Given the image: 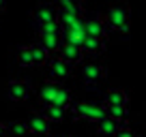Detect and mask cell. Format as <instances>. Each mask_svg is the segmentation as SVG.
<instances>
[{
	"mask_svg": "<svg viewBox=\"0 0 146 137\" xmlns=\"http://www.w3.org/2000/svg\"><path fill=\"white\" fill-rule=\"evenodd\" d=\"M108 77V68L103 67V64H97V62H86L82 67V79L86 86H95V84H99L101 79Z\"/></svg>",
	"mask_w": 146,
	"mask_h": 137,
	"instance_id": "7",
	"label": "cell"
},
{
	"mask_svg": "<svg viewBox=\"0 0 146 137\" xmlns=\"http://www.w3.org/2000/svg\"><path fill=\"white\" fill-rule=\"evenodd\" d=\"M39 43L45 47L50 54L60 49L62 45V32H47V34H39Z\"/></svg>",
	"mask_w": 146,
	"mask_h": 137,
	"instance_id": "14",
	"label": "cell"
},
{
	"mask_svg": "<svg viewBox=\"0 0 146 137\" xmlns=\"http://www.w3.org/2000/svg\"><path fill=\"white\" fill-rule=\"evenodd\" d=\"M80 2H86V0H80Z\"/></svg>",
	"mask_w": 146,
	"mask_h": 137,
	"instance_id": "28",
	"label": "cell"
},
{
	"mask_svg": "<svg viewBox=\"0 0 146 137\" xmlns=\"http://www.w3.org/2000/svg\"><path fill=\"white\" fill-rule=\"evenodd\" d=\"M82 49H84V54H88V56H101V54L105 51V39L86 37V41H84Z\"/></svg>",
	"mask_w": 146,
	"mask_h": 137,
	"instance_id": "15",
	"label": "cell"
},
{
	"mask_svg": "<svg viewBox=\"0 0 146 137\" xmlns=\"http://www.w3.org/2000/svg\"><path fill=\"white\" fill-rule=\"evenodd\" d=\"M123 126H127V122H120V120H114V118H110V116H105L103 120L97 122V133L101 137H114Z\"/></svg>",
	"mask_w": 146,
	"mask_h": 137,
	"instance_id": "9",
	"label": "cell"
},
{
	"mask_svg": "<svg viewBox=\"0 0 146 137\" xmlns=\"http://www.w3.org/2000/svg\"><path fill=\"white\" fill-rule=\"evenodd\" d=\"M7 135H9V126L5 122H0V137H7Z\"/></svg>",
	"mask_w": 146,
	"mask_h": 137,
	"instance_id": "25",
	"label": "cell"
},
{
	"mask_svg": "<svg viewBox=\"0 0 146 137\" xmlns=\"http://www.w3.org/2000/svg\"><path fill=\"white\" fill-rule=\"evenodd\" d=\"M30 92H32V86L26 79H11V82L7 84V96H9L11 101H17V103L28 101Z\"/></svg>",
	"mask_w": 146,
	"mask_h": 137,
	"instance_id": "6",
	"label": "cell"
},
{
	"mask_svg": "<svg viewBox=\"0 0 146 137\" xmlns=\"http://www.w3.org/2000/svg\"><path fill=\"white\" fill-rule=\"evenodd\" d=\"M7 126H9V133H11V135H15V137H24V135L30 133L26 120H17V122H11V124H7Z\"/></svg>",
	"mask_w": 146,
	"mask_h": 137,
	"instance_id": "21",
	"label": "cell"
},
{
	"mask_svg": "<svg viewBox=\"0 0 146 137\" xmlns=\"http://www.w3.org/2000/svg\"><path fill=\"white\" fill-rule=\"evenodd\" d=\"M17 64L19 67H35V60H32V45L17 47Z\"/></svg>",
	"mask_w": 146,
	"mask_h": 137,
	"instance_id": "19",
	"label": "cell"
},
{
	"mask_svg": "<svg viewBox=\"0 0 146 137\" xmlns=\"http://www.w3.org/2000/svg\"><path fill=\"white\" fill-rule=\"evenodd\" d=\"M32 45V60H35V67H47L50 62V51L41 45V43H30Z\"/></svg>",
	"mask_w": 146,
	"mask_h": 137,
	"instance_id": "16",
	"label": "cell"
},
{
	"mask_svg": "<svg viewBox=\"0 0 146 137\" xmlns=\"http://www.w3.org/2000/svg\"><path fill=\"white\" fill-rule=\"evenodd\" d=\"M32 22H35V28L43 26V24H50V22H58V7H56V2H39L32 9Z\"/></svg>",
	"mask_w": 146,
	"mask_h": 137,
	"instance_id": "4",
	"label": "cell"
},
{
	"mask_svg": "<svg viewBox=\"0 0 146 137\" xmlns=\"http://www.w3.org/2000/svg\"><path fill=\"white\" fill-rule=\"evenodd\" d=\"M43 116H45L50 122H62L64 116H67V109H64V107H58V105H45Z\"/></svg>",
	"mask_w": 146,
	"mask_h": 137,
	"instance_id": "18",
	"label": "cell"
},
{
	"mask_svg": "<svg viewBox=\"0 0 146 137\" xmlns=\"http://www.w3.org/2000/svg\"><path fill=\"white\" fill-rule=\"evenodd\" d=\"M7 9V0H0V11H5Z\"/></svg>",
	"mask_w": 146,
	"mask_h": 137,
	"instance_id": "26",
	"label": "cell"
},
{
	"mask_svg": "<svg viewBox=\"0 0 146 137\" xmlns=\"http://www.w3.org/2000/svg\"><path fill=\"white\" fill-rule=\"evenodd\" d=\"M86 28H84V24H80V26H73V28H62V41L64 43H71V45H78L82 47L84 41H86Z\"/></svg>",
	"mask_w": 146,
	"mask_h": 137,
	"instance_id": "10",
	"label": "cell"
},
{
	"mask_svg": "<svg viewBox=\"0 0 146 137\" xmlns=\"http://www.w3.org/2000/svg\"><path fill=\"white\" fill-rule=\"evenodd\" d=\"M45 68H47V79H52V82H62V79H67L71 75V64L64 62L60 56L50 58Z\"/></svg>",
	"mask_w": 146,
	"mask_h": 137,
	"instance_id": "5",
	"label": "cell"
},
{
	"mask_svg": "<svg viewBox=\"0 0 146 137\" xmlns=\"http://www.w3.org/2000/svg\"><path fill=\"white\" fill-rule=\"evenodd\" d=\"M52 105H58V107H64V109H71V105H73V94H71V90L60 88Z\"/></svg>",
	"mask_w": 146,
	"mask_h": 137,
	"instance_id": "20",
	"label": "cell"
},
{
	"mask_svg": "<svg viewBox=\"0 0 146 137\" xmlns=\"http://www.w3.org/2000/svg\"><path fill=\"white\" fill-rule=\"evenodd\" d=\"M58 56L64 60V62L75 64V62H82L84 60V49L78 47V45H71V43L62 41V45H60V49H58Z\"/></svg>",
	"mask_w": 146,
	"mask_h": 137,
	"instance_id": "11",
	"label": "cell"
},
{
	"mask_svg": "<svg viewBox=\"0 0 146 137\" xmlns=\"http://www.w3.org/2000/svg\"><path fill=\"white\" fill-rule=\"evenodd\" d=\"M114 137H140V135H137L135 131H131V128H129V126H123V128H120V131L116 133Z\"/></svg>",
	"mask_w": 146,
	"mask_h": 137,
	"instance_id": "24",
	"label": "cell"
},
{
	"mask_svg": "<svg viewBox=\"0 0 146 137\" xmlns=\"http://www.w3.org/2000/svg\"><path fill=\"white\" fill-rule=\"evenodd\" d=\"M105 24L112 32H129V26H131V7L125 2V0H118V2H112V5L105 9L103 13Z\"/></svg>",
	"mask_w": 146,
	"mask_h": 137,
	"instance_id": "1",
	"label": "cell"
},
{
	"mask_svg": "<svg viewBox=\"0 0 146 137\" xmlns=\"http://www.w3.org/2000/svg\"><path fill=\"white\" fill-rule=\"evenodd\" d=\"M26 124H28V128H30V133L36 135V137L50 135V120H47L43 114H32L30 118L26 120Z\"/></svg>",
	"mask_w": 146,
	"mask_h": 137,
	"instance_id": "8",
	"label": "cell"
},
{
	"mask_svg": "<svg viewBox=\"0 0 146 137\" xmlns=\"http://www.w3.org/2000/svg\"><path fill=\"white\" fill-rule=\"evenodd\" d=\"M84 28H86L88 37H97V39H108V24H105L103 13H90L84 15Z\"/></svg>",
	"mask_w": 146,
	"mask_h": 137,
	"instance_id": "3",
	"label": "cell"
},
{
	"mask_svg": "<svg viewBox=\"0 0 146 137\" xmlns=\"http://www.w3.org/2000/svg\"><path fill=\"white\" fill-rule=\"evenodd\" d=\"M58 90H60L58 82L45 79V82H43V86H41V90H39V99H41V103H43V105H52V103H54V99H56V94H58Z\"/></svg>",
	"mask_w": 146,
	"mask_h": 137,
	"instance_id": "13",
	"label": "cell"
},
{
	"mask_svg": "<svg viewBox=\"0 0 146 137\" xmlns=\"http://www.w3.org/2000/svg\"><path fill=\"white\" fill-rule=\"evenodd\" d=\"M45 137H52V135H45Z\"/></svg>",
	"mask_w": 146,
	"mask_h": 137,
	"instance_id": "29",
	"label": "cell"
},
{
	"mask_svg": "<svg viewBox=\"0 0 146 137\" xmlns=\"http://www.w3.org/2000/svg\"><path fill=\"white\" fill-rule=\"evenodd\" d=\"M127 103H129V94L123 88H112V90H108V94H105V99H103L105 107H127Z\"/></svg>",
	"mask_w": 146,
	"mask_h": 137,
	"instance_id": "12",
	"label": "cell"
},
{
	"mask_svg": "<svg viewBox=\"0 0 146 137\" xmlns=\"http://www.w3.org/2000/svg\"><path fill=\"white\" fill-rule=\"evenodd\" d=\"M56 7H58V11H64V13L84 15V2H80V0H56Z\"/></svg>",
	"mask_w": 146,
	"mask_h": 137,
	"instance_id": "17",
	"label": "cell"
},
{
	"mask_svg": "<svg viewBox=\"0 0 146 137\" xmlns=\"http://www.w3.org/2000/svg\"><path fill=\"white\" fill-rule=\"evenodd\" d=\"M108 109V116L114 120H120V122H127V107H105Z\"/></svg>",
	"mask_w": 146,
	"mask_h": 137,
	"instance_id": "22",
	"label": "cell"
},
{
	"mask_svg": "<svg viewBox=\"0 0 146 137\" xmlns=\"http://www.w3.org/2000/svg\"><path fill=\"white\" fill-rule=\"evenodd\" d=\"M71 114L73 118L80 120H88V122H99L108 116V109H105L103 103H90V101H82V103H73L71 105Z\"/></svg>",
	"mask_w": 146,
	"mask_h": 137,
	"instance_id": "2",
	"label": "cell"
},
{
	"mask_svg": "<svg viewBox=\"0 0 146 137\" xmlns=\"http://www.w3.org/2000/svg\"><path fill=\"white\" fill-rule=\"evenodd\" d=\"M62 137H73V135H62Z\"/></svg>",
	"mask_w": 146,
	"mask_h": 137,
	"instance_id": "27",
	"label": "cell"
},
{
	"mask_svg": "<svg viewBox=\"0 0 146 137\" xmlns=\"http://www.w3.org/2000/svg\"><path fill=\"white\" fill-rule=\"evenodd\" d=\"M36 32H39V34H47V32H62V26H60V22H50V24H43V26H36Z\"/></svg>",
	"mask_w": 146,
	"mask_h": 137,
	"instance_id": "23",
	"label": "cell"
}]
</instances>
